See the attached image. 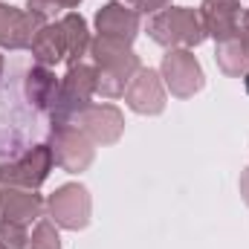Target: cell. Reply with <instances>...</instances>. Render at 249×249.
I'll list each match as a JSON object with an SVG mask.
<instances>
[{
    "instance_id": "cell-1",
    "label": "cell",
    "mask_w": 249,
    "mask_h": 249,
    "mask_svg": "<svg viewBox=\"0 0 249 249\" xmlns=\"http://www.w3.org/2000/svg\"><path fill=\"white\" fill-rule=\"evenodd\" d=\"M90 58H93L96 75H99L96 93L105 96V99H119V96H124L130 78L142 67L139 64V55L130 50V44L113 41V38H102V35L93 38Z\"/></svg>"
},
{
    "instance_id": "cell-2",
    "label": "cell",
    "mask_w": 249,
    "mask_h": 249,
    "mask_svg": "<svg viewBox=\"0 0 249 249\" xmlns=\"http://www.w3.org/2000/svg\"><path fill=\"white\" fill-rule=\"evenodd\" d=\"M96 84H99V75H96V67L93 64H72L67 70V75L61 78V87H58V99L50 110V127H67V124H75V119L93 105L90 99L96 96Z\"/></svg>"
},
{
    "instance_id": "cell-3",
    "label": "cell",
    "mask_w": 249,
    "mask_h": 249,
    "mask_svg": "<svg viewBox=\"0 0 249 249\" xmlns=\"http://www.w3.org/2000/svg\"><path fill=\"white\" fill-rule=\"evenodd\" d=\"M148 35L165 50H191L206 41V29L200 23V15L188 6H165L162 12L151 15Z\"/></svg>"
},
{
    "instance_id": "cell-4",
    "label": "cell",
    "mask_w": 249,
    "mask_h": 249,
    "mask_svg": "<svg viewBox=\"0 0 249 249\" xmlns=\"http://www.w3.org/2000/svg\"><path fill=\"white\" fill-rule=\"evenodd\" d=\"M90 212H93L90 191L81 186V183H64L47 200V214H50V220L58 229H70V232L87 229Z\"/></svg>"
},
{
    "instance_id": "cell-5",
    "label": "cell",
    "mask_w": 249,
    "mask_h": 249,
    "mask_svg": "<svg viewBox=\"0 0 249 249\" xmlns=\"http://www.w3.org/2000/svg\"><path fill=\"white\" fill-rule=\"evenodd\" d=\"M53 165H55L53 148L50 145H35L23 157H18L15 162H3L0 165V188H29V191H38V186L50 177Z\"/></svg>"
},
{
    "instance_id": "cell-6",
    "label": "cell",
    "mask_w": 249,
    "mask_h": 249,
    "mask_svg": "<svg viewBox=\"0 0 249 249\" xmlns=\"http://www.w3.org/2000/svg\"><path fill=\"white\" fill-rule=\"evenodd\" d=\"M50 148H53V160L55 165L64 168L67 174H81L93 165L96 160V145L87 139L84 130H78L75 124L67 127H50Z\"/></svg>"
},
{
    "instance_id": "cell-7",
    "label": "cell",
    "mask_w": 249,
    "mask_h": 249,
    "mask_svg": "<svg viewBox=\"0 0 249 249\" xmlns=\"http://www.w3.org/2000/svg\"><path fill=\"white\" fill-rule=\"evenodd\" d=\"M160 75H162L165 90L177 99H191L206 84L203 67L194 58L191 50H168L160 64Z\"/></svg>"
},
{
    "instance_id": "cell-8",
    "label": "cell",
    "mask_w": 249,
    "mask_h": 249,
    "mask_svg": "<svg viewBox=\"0 0 249 249\" xmlns=\"http://www.w3.org/2000/svg\"><path fill=\"white\" fill-rule=\"evenodd\" d=\"M124 105L139 116H160L165 110V84L162 75L151 67H139L124 90Z\"/></svg>"
},
{
    "instance_id": "cell-9",
    "label": "cell",
    "mask_w": 249,
    "mask_h": 249,
    "mask_svg": "<svg viewBox=\"0 0 249 249\" xmlns=\"http://www.w3.org/2000/svg\"><path fill=\"white\" fill-rule=\"evenodd\" d=\"M50 20L29 9H15L0 3V47L3 50H29L32 38Z\"/></svg>"
},
{
    "instance_id": "cell-10",
    "label": "cell",
    "mask_w": 249,
    "mask_h": 249,
    "mask_svg": "<svg viewBox=\"0 0 249 249\" xmlns=\"http://www.w3.org/2000/svg\"><path fill=\"white\" fill-rule=\"evenodd\" d=\"M75 127L84 130L93 145H116L124 133V116L116 105H90L75 119Z\"/></svg>"
},
{
    "instance_id": "cell-11",
    "label": "cell",
    "mask_w": 249,
    "mask_h": 249,
    "mask_svg": "<svg viewBox=\"0 0 249 249\" xmlns=\"http://www.w3.org/2000/svg\"><path fill=\"white\" fill-rule=\"evenodd\" d=\"M241 0H203L197 15H200V23L206 29V38H214L217 44L229 41L238 35V26H241Z\"/></svg>"
},
{
    "instance_id": "cell-12",
    "label": "cell",
    "mask_w": 249,
    "mask_h": 249,
    "mask_svg": "<svg viewBox=\"0 0 249 249\" xmlns=\"http://www.w3.org/2000/svg\"><path fill=\"white\" fill-rule=\"evenodd\" d=\"M142 18L136 9H130L122 0H110L96 12V32L102 38H113L122 44H133V38L139 35Z\"/></svg>"
},
{
    "instance_id": "cell-13",
    "label": "cell",
    "mask_w": 249,
    "mask_h": 249,
    "mask_svg": "<svg viewBox=\"0 0 249 249\" xmlns=\"http://www.w3.org/2000/svg\"><path fill=\"white\" fill-rule=\"evenodd\" d=\"M47 203L41 200L38 191L29 188H0V217L15 220L20 226H29L44 217Z\"/></svg>"
},
{
    "instance_id": "cell-14",
    "label": "cell",
    "mask_w": 249,
    "mask_h": 249,
    "mask_svg": "<svg viewBox=\"0 0 249 249\" xmlns=\"http://www.w3.org/2000/svg\"><path fill=\"white\" fill-rule=\"evenodd\" d=\"M58 87H61V78L50 67H41V64H35L26 72V81H23V93H26L29 105L35 110H44V113L53 110V105L58 99Z\"/></svg>"
},
{
    "instance_id": "cell-15",
    "label": "cell",
    "mask_w": 249,
    "mask_h": 249,
    "mask_svg": "<svg viewBox=\"0 0 249 249\" xmlns=\"http://www.w3.org/2000/svg\"><path fill=\"white\" fill-rule=\"evenodd\" d=\"M29 50H32V58H35V64L50 67V70H53L55 64L67 61V44H64L61 23H58V20H50L47 26H41V32L32 38Z\"/></svg>"
},
{
    "instance_id": "cell-16",
    "label": "cell",
    "mask_w": 249,
    "mask_h": 249,
    "mask_svg": "<svg viewBox=\"0 0 249 249\" xmlns=\"http://www.w3.org/2000/svg\"><path fill=\"white\" fill-rule=\"evenodd\" d=\"M61 32H64V44H67V64H78L84 55H90V29H87V20L78 15V12H64L61 15Z\"/></svg>"
},
{
    "instance_id": "cell-17",
    "label": "cell",
    "mask_w": 249,
    "mask_h": 249,
    "mask_svg": "<svg viewBox=\"0 0 249 249\" xmlns=\"http://www.w3.org/2000/svg\"><path fill=\"white\" fill-rule=\"evenodd\" d=\"M214 61L220 67L223 75H232V78H244V72L249 70V53L247 47L241 44V38H229L223 44H217L214 50Z\"/></svg>"
},
{
    "instance_id": "cell-18",
    "label": "cell",
    "mask_w": 249,
    "mask_h": 249,
    "mask_svg": "<svg viewBox=\"0 0 249 249\" xmlns=\"http://www.w3.org/2000/svg\"><path fill=\"white\" fill-rule=\"evenodd\" d=\"M29 249H61V235L53 220H38V226L29 235Z\"/></svg>"
},
{
    "instance_id": "cell-19",
    "label": "cell",
    "mask_w": 249,
    "mask_h": 249,
    "mask_svg": "<svg viewBox=\"0 0 249 249\" xmlns=\"http://www.w3.org/2000/svg\"><path fill=\"white\" fill-rule=\"evenodd\" d=\"M0 244L6 249H26L29 247V226L0 217Z\"/></svg>"
},
{
    "instance_id": "cell-20",
    "label": "cell",
    "mask_w": 249,
    "mask_h": 249,
    "mask_svg": "<svg viewBox=\"0 0 249 249\" xmlns=\"http://www.w3.org/2000/svg\"><path fill=\"white\" fill-rule=\"evenodd\" d=\"M78 3L81 0H26V9L29 12H38L47 20H55L58 12H72Z\"/></svg>"
},
{
    "instance_id": "cell-21",
    "label": "cell",
    "mask_w": 249,
    "mask_h": 249,
    "mask_svg": "<svg viewBox=\"0 0 249 249\" xmlns=\"http://www.w3.org/2000/svg\"><path fill=\"white\" fill-rule=\"evenodd\" d=\"M171 0H136V12L139 15H157L168 6Z\"/></svg>"
},
{
    "instance_id": "cell-22",
    "label": "cell",
    "mask_w": 249,
    "mask_h": 249,
    "mask_svg": "<svg viewBox=\"0 0 249 249\" xmlns=\"http://www.w3.org/2000/svg\"><path fill=\"white\" fill-rule=\"evenodd\" d=\"M238 38H241V44L247 47V53H249V9L241 15V26H238Z\"/></svg>"
},
{
    "instance_id": "cell-23",
    "label": "cell",
    "mask_w": 249,
    "mask_h": 249,
    "mask_svg": "<svg viewBox=\"0 0 249 249\" xmlns=\"http://www.w3.org/2000/svg\"><path fill=\"white\" fill-rule=\"evenodd\" d=\"M241 197H244V203L249 206V165L244 168V174H241Z\"/></svg>"
},
{
    "instance_id": "cell-24",
    "label": "cell",
    "mask_w": 249,
    "mask_h": 249,
    "mask_svg": "<svg viewBox=\"0 0 249 249\" xmlns=\"http://www.w3.org/2000/svg\"><path fill=\"white\" fill-rule=\"evenodd\" d=\"M244 90H247V93H249V70H247V72H244Z\"/></svg>"
},
{
    "instance_id": "cell-25",
    "label": "cell",
    "mask_w": 249,
    "mask_h": 249,
    "mask_svg": "<svg viewBox=\"0 0 249 249\" xmlns=\"http://www.w3.org/2000/svg\"><path fill=\"white\" fill-rule=\"evenodd\" d=\"M122 3H133V6H136V0H122Z\"/></svg>"
},
{
    "instance_id": "cell-26",
    "label": "cell",
    "mask_w": 249,
    "mask_h": 249,
    "mask_svg": "<svg viewBox=\"0 0 249 249\" xmlns=\"http://www.w3.org/2000/svg\"><path fill=\"white\" fill-rule=\"evenodd\" d=\"M0 72H3V55H0Z\"/></svg>"
},
{
    "instance_id": "cell-27",
    "label": "cell",
    "mask_w": 249,
    "mask_h": 249,
    "mask_svg": "<svg viewBox=\"0 0 249 249\" xmlns=\"http://www.w3.org/2000/svg\"><path fill=\"white\" fill-rule=\"evenodd\" d=\"M0 249H6V247H3V244H0Z\"/></svg>"
}]
</instances>
